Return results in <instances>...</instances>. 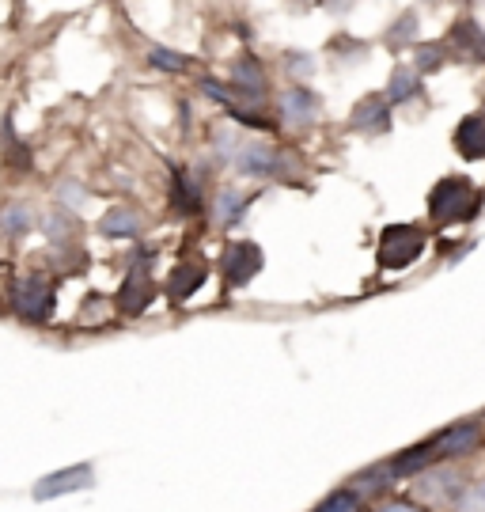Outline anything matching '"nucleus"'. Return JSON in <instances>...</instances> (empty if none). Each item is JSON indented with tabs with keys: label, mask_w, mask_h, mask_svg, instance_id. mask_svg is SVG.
Here are the masks:
<instances>
[{
	"label": "nucleus",
	"mask_w": 485,
	"mask_h": 512,
	"mask_svg": "<svg viewBox=\"0 0 485 512\" xmlns=\"http://www.w3.org/2000/svg\"><path fill=\"white\" fill-rule=\"evenodd\" d=\"M478 213V190L467 179H444L432 186L429 194V217L436 224H455V220H470Z\"/></svg>",
	"instance_id": "nucleus-1"
},
{
	"label": "nucleus",
	"mask_w": 485,
	"mask_h": 512,
	"mask_svg": "<svg viewBox=\"0 0 485 512\" xmlns=\"http://www.w3.org/2000/svg\"><path fill=\"white\" fill-rule=\"evenodd\" d=\"M421 251H425V232L421 228H414V224H391L379 236L376 258L383 270H402V266L417 262Z\"/></svg>",
	"instance_id": "nucleus-2"
},
{
	"label": "nucleus",
	"mask_w": 485,
	"mask_h": 512,
	"mask_svg": "<svg viewBox=\"0 0 485 512\" xmlns=\"http://www.w3.org/2000/svg\"><path fill=\"white\" fill-rule=\"evenodd\" d=\"M12 304H16V311L27 323H42L54 311V285L46 277H27L12 293Z\"/></svg>",
	"instance_id": "nucleus-3"
},
{
	"label": "nucleus",
	"mask_w": 485,
	"mask_h": 512,
	"mask_svg": "<svg viewBox=\"0 0 485 512\" xmlns=\"http://www.w3.org/2000/svg\"><path fill=\"white\" fill-rule=\"evenodd\" d=\"M262 270V251L258 243H235L228 258H224V274H228V285L232 289H243L254 274Z\"/></svg>",
	"instance_id": "nucleus-4"
},
{
	"label": "nucleus",
	"mask_w": 485,
	"mask_h": 512,
	"mask_svg": "<svg viewBox=\"0 0 485 512\" xmlns=\"http://www.w3.org/2000/svg\"><path fill=\"white\" fill-rule=\"evenodd\" d=\"M478 440H482V429L478 425H455V429H444L440 437H432V448H436V459H451V456H467L478 448Z\"/></svg>",
	"instance_id": "nucleus-5"
},
{
	"label": "nucleus",
	"mask_w": 485,
	"mask_h": 512,
	"mask_svg": "<svg viewBox=\"0 0 485 512\" xmlns=\"http://www.w3.org/2000/svg\"><path fill=\"white\" fill-rule=\"evenodd\" d=\"M152 300V277H148V270L144 266H133L129 270V277L122 281V293H118V304H122V311L126 315H137V311H144V304Z\"/></svg>",
	"instance_id": "nucleus-6"
},
{
	"label": "nucleus",
	"mask_w": 485,
	"mask_h": 512,
	"mask_svg": "<svg viewBox=\"0 0 485 512\" xmlns=\"http://www.w3.org/2000/svg\"><path fill=\"white\" fill-rule=\"evenodd\" d=\"M455 148L463 160H485V114H467L455 129Z\"/></svg>",
	"instance_id": "nucleus-7"
},
{
	"label": "nucleus",
	"mask_w": 485,
	"mask_h": 512,
	"mask_svg": "<svg viewBox=\"0 0 485 512\" xmlns=\"http://www.w3.org/2000/svg\"><path fill=\"white\" fill-rule=\"evenodd\" d=\"M91 482V467H69V471H61V475H50V478H42L35 486V497L38 501H46V497H54V494H69V490H84Z\"/></svg>",
	"instance_id": "nucleus-8"
},
{
	"label": "nucleus",
	"mask_w": 485,
	"mask_h": 512,
	"mask_svg": "<svg viewBox=\"0 0 485 512\" xmlns=\"http://www.w3.org/2000/svg\"><path fill=\"white\" fill-rule=\"evenodd\" d=\"M315 95L307 92V88H292V92L281 95V114H285L292 126H307L311 118H315Z\"/></svg>",
	"instance_id": "nucleus-9"
},
{
	"label": "nucleus",
	"mask_w": 485,
	"mask_h": 512,
	"mask_svg": "<svg viewBox=\"0 0 485 512\" xmlns=\"http://www.w3.org/2000/svg\"><path fill=\"white\" fill-rule=\"evenodd\" d=\"M201 281H205V270H201V266H179V270L171 274L167 293H171V300H186V296L198 293Z\"/></svg>",
	"instance_id": "nucleus-10"
},
{
	"label": "nucleus",
	"mask_w": 485,
	"mask_h": 512,
	"mask_svg": "<svg viewBox=\"0 0 485 512\" xmlns=\"http://www.w3.org/2000/svg\"><path fill=\"white\" fill-rule=\"evenodd\" d=\"M353 129H387V103L383 99H364L357 110H353Z\"/></svg>",
	"instance_id": "nucleus-11"
},
{
	"label": "nucleus",
	"mask_w": 485,
	"mask_h": 512,
	"mask_svg": "<svg viewBox=\"0 0 485 512\" xmlns=\"http://www.w3.org/2000/svg\"><path fill=\"white\" fill-rule=\"evenodd\" d=\"M273 164H277V156L266 145H243V152H239V167L247 175H270Z\"/></svg>",
	"instance_id": "nucleus-12"
},
{
	"label": "nucleus",
	"mask_w": 485,
	"mask_h": 512,
	"mask_svg": "<svg viewBox=\"0 0 485 512\" xmlns=\"http://www.w3.org/2000/svg\"><path fill=\"white\" fill-rule=\"evenodd\" d=\"M235 84H239V92L247 95V99H258L262 88H266V76H262V69H258V61L247 57V61L235 69Z\"/></svg>",
	"instance_id": "nucleus-13"
},
{
	"label": "nucleus",
	"mask_w": 485,
	"mask_h": 512,
	"mask_svg": "<svg viewBox=\"0 0 485 512\" xmlns=\"http://www.w3.org/2000/svg\"><path fill=\"white\" fill-rule=\"evenodd\" d=\"M360 509H364V505H360L357 490H334L330 497L319 501V509L315 512H360Z\"/></svg>",
	"instance_id": "nucleus-14"
},
{
	"label": "nucleus",
	"mask_w": 485,
	"mask_h": 512,
	"mask_svg": "<svg viewBox=\"0 0 485 512\" xmlns=\"http://www.w3.org/2000/svg\"><path fill=\"white\" fill-rule=\"evenodd\" d=\"M243 209H247V198H239L235 190H224L220 198H216V220L220 224H232V220L243 217Z\"/></svg>",
	"instance_id": "nucleus-15"
},
{
	"label": "nucleus",
	"mask_w": 485,
	"mask_h": 512,
	"mask_svg": "<svg viewBox=\"0 0 485 512\" xmlns=\"http://www.w3.org/2000/svg\"><path fill=\"white\" fill-rule=\"evenodd\" d=\"M103 232H107V236H114V232L133 236V232H137V217H133L129 209H110V217L103 220Z\"/></svg>",
	"instance_id": "nucleus-16"
},
{
	"label": "nucleus",
	"mask_w": 485,
	"mask_h": 512,
	"mask_svg": "<svg viewBox=\"0 0 485 512\" xmlns=\"http://www.w3.org/2000/svg\"><path fill=\"white\" fill-rule=\"evenodd\" d=\"M417 92V76L406 73V69H398L395 76H391V99L395 103H406V99H414Z\"/></svg>",
	"instance_id": "nucleus-17"
},
{
	"label": "nucleus",
	"mask_w": 485,
	"mask_h": 512,
	"mask_svg": "<svg viewBox=\"0 0 485 512\" xmlns=\"http://www.w3.org/2000/svg\"><path fill=\"white\" fill-rule=\"evenodd\" d=\"M175 205H182V213H198V190L190 186V179L186 175H179L175 179Z\"/></svg>",
	"instance_id": "nucleus-18"
},
{
	"label": "nucleus",
	"mask_w": 485,
	"mask_h": 512,
	"mask_svg": "<svg viewBox=\"0 0 485 512\" xmlns=\"http://www.w3.org/2000/svg\"><path fill=\"white\" fill-rule=\"evenodd\" d=\"M459 509L463 512H485V478L482 482H470L463 497H459Z\"/></svg>",
	"instance_id": "nucleus-19"
},
{
	"label": "nucleus",
	"mask_w": 485,
	"mask_h": 512,
	"mask_svg": "<svg viewBox=\"0 0 485 512\" xmlns=\"http://www.w3.org/2000/svg\"><path fill=\"white\" fill-rule=\"evenodd\" d=\"M152 65H160V69H171V73H182L186 69V57L171 54V50H152Z\"/></svg>",
	"instance_id": "nucleus-20"
},
{
	"label": "nucleus",
	"mask_w": 485,
	"mask_h": 512,
	"mask_svg": "<svg viewBox=\"0 0 485 512\" xmlns=\"http://www.w3.org/2000/svg\"><path fill=\"white\" fill-rule=\"evenodd\" d=\"M379 512H425V509H417V505H406V501H395V505H383Z\"/></svg>",
	"instance_id": "nucleus-21"
}]
</instances>
